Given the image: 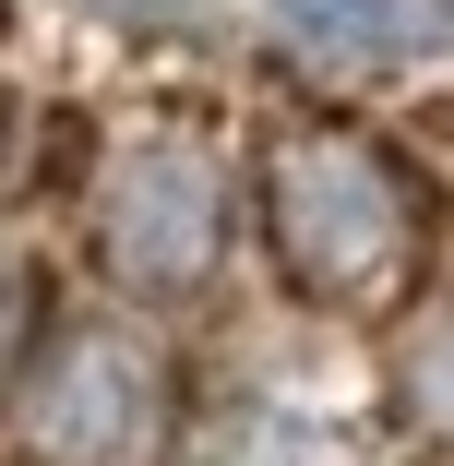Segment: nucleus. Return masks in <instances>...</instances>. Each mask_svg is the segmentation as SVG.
I'll return each mask as SVG.
<instances>
[{"label": "nucleus", "mask_w": 454, "mask_h": 466, "mask_svg": "<svg viewBox=\"0 0 454 466\" xmlns=\"http://www.w3.org/2000/svg\"><path fill=\"white\" fill-rule=\"evenodd\" d=\"M263 251L276 275L335 311V323H383L419 299L430 239H442V192L383 144V132H347V120H288L263 144Z\"/></svg>", "instance_id": "obj_1"}, {"label": "nucleus", "mask_w": 454, "mask_h": 466, "mask_svg": "<svg viewBox=\"0 0 454 466\" xmlns=\"http://www.w3.org/2000/svg\"><path fill=\"white\" fill-rule=\"evenodd\" d=\"M0 167H13V84H0Z\"/></svg>", "instance_id": "obj_6"}, {"label": "nucleus", "mask_w": 454, "mask_h": 466, "mask_svg": "<svg viewBox=\"0 0 454 466\" xmlns=\"http://www.w3.org/2000/svg\"><path fill=\"white\" fill-rule=\"evenodd\" d=\"M0 419L36 466H144L167 442V359L132 323H60V335H36Z\"/></svg>", "instance_id": "obj_2"}, {"label": "nucleus", "mask_w": 454, "mask_h": 466, "mask_svg": "<svg viewBox=\"0 0 454 466\" xmlns=\"http://www.w3.org/2000/svg\"><path fill=\"white\" fill-rule=\"evenodd\" d=\"M96 263L132 299H192L227 263V167L192 132H132L96 167Z\"/></svg>", "instance_id": "obj_3"}, {"label": "nucleus", "mask_w": 454, "mask_h": 466, "mask_svg": "<svg viewBox=\"0 0 454 466\" xmlns=\"http://www.w3.org/2000/svg\"><path fill=\"white\" fill-rule=\"evenodd\" d=\"M276 13L299 36H323V48H347V60H407V48H430L454 25L442 0H276Z\"/></svg>", "instance_id": "obj_4"}, {"label": "nucleus", "mask_w": 454, "mask_h": 466, "mask_svg": "<svg viewBox=\"0 0 454 466\" xmlns=\"http://www.w3.org/2000/svg\"><path fill=\"white\" fill-rule=\"evenodd\" d=\"M48 335V299H36V263H0V395L25 383V359Z\"/></svg>", "instance_id": "obj_5"}]
</instances>
